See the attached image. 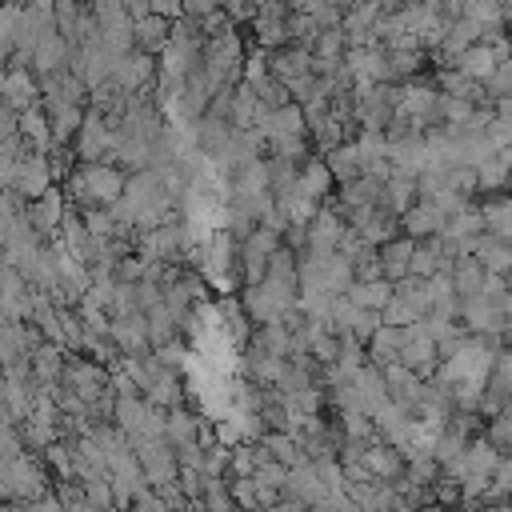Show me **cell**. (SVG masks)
Returning <instances> with one entry per match:
<instances>
[{"instance_id":"6da1fadb","label":"cell","mask_w":512,"mask_h":512,"mask_svg":"<svg viewBox=\"0 0 512 512\" xmlns=\"http://www.w3.org/2000/svg\"><path fill=\"white\" fill-rule=\"evenodd\" d=\"M112 144H116V124L100 112L88 108L76 140H72V152L80 164H112Z\"/></svg>"},{"instance_id":"7a4b0ae2","label":"cell","mask_w":512,"mask_h":512,"mask_svg":"<svg viewBox=\"0 0 512 512\" xmlns=\"http://www.w3.org/2000/svg\"><path fill=\"white\" fill-rule=\"evenodd\" d=\"M136 460H140V472L148 480V488H160V484H172L180 480V464H176V448L168 440H140L132 444Z\"/></svg>"},{"instance_id":"3957f363","label":"cell","mask_w":512,"mask_h":512,"mask_svg":"<svg viewBox=\"0 0 512 512\" xmlns=\"http://www.w3.org/2000/svg\"><path fill=\"white\" fill-rule=\"evenodd\" d=\"M68 196H64V188H48L40 200H32L28 204V212H24V220H28V228L44 240V244H52L56 236H60V224H64V216H68Z\"/></svg>"},{"instance_id":"277c9868","label":"cell","mask_w":512,"mask_h":512,"mask_svg":"<svg viewBox=\"0 0 512 512\" xmlns=\"http://www.w3.org/2000/svg\"><path fill=\"white\" fill-rule=\"evenodd\" d=\"M400 368H408V372H412V376H420V380H432V376H436V368H440V352H436V340L424 332V324L404 328Z\"/></svg>"},{"instance_id":"5b68a950","label":"cell","mask_w":512,"mask_h":512,"mask_svg":"<svg viewBox=\"0 0 512 512\" xmlns=\"http://www.w3.org/2000/svg\"><path fill=\"white\" fill-rule=\"evenodd\" d=\"M0 104L12 108L16 116L28 112V108H40V80L32 68H20V64H8L0 72Z\"/></svg>"},{"instance_id":"8992f818","label":"cell","mask_w":512,"mask_h":512,"mask_svg":"<svg viewBox=\"0 0 512 512\" xmlns=\"http://www.w3.org/2000/svg\"><path fill=\"white\" fill-rule=\"evenodd\" d=\"M156 76H160V68H156V60L144 56V52H128V56H120L116 68H112V84H116L120 92H128V96L152 92V88H156Z\"/></svg>"},{"instance_id":"52a82bcc","label":"cell","mask_w":512,"mask_h":512,"mask_svg":"<svg viewBox=\"0 0 512 512\" xmlns=\"http://www.w3.org/2000/svg\"><path fill=\"white\" fill-rule=\"evenodd\" d=\"M48 188H56V172H52V160L40 156V152H28L20 164H16V180H12V192L20 200H40Z\"/></svg>"},{"instance_id":"ba28073f","label":"cell","mask_w":512,"mask_h":512,"mask_svg":"<svg viewBox=\"0 0 512 512\" xmlns=\"http://www.w3.org/2000/svg\"><path fill=\"white\" fill-rule=\"evenodd\" d=\"M344 232H348L344 216L336 212L332 200H324V204L316 208V216L308 220V252H312V256H328V252H336L340 240H344Z\"/></svg>"},{"instance_id":"9c48e42d","label":"cell","mask_w":512,"mask_h":512,"mask_svg":"<svg viewBox=\"0 0 512 512\" xmlns=\"http://www.w3.org/2000/svg\"><path fill=\"white\" fill-rule=\"evenodd\" d=\"M360 468H364L368 480H380V484H400V480L408 476V460H404V452L392 448V444H384V440H376V444L364 448Z\"/></svg>"},{"instance_id":"30bf717a","label":"cell","mask_w":512,"mask_h":512,"mask_svg":"<svg viewBox=\"0 0 512 512\" xmlns=\"http://www.w3.org/2000/svg\"><path fill=\"white\" fill-rule=\"evenodd\" d=\"M268 76L280 80L284 88H292V84L316 76V72H312V48L288 44V48H280V52H268Z\"/></svg>"},{"instance_id":"8fae6325","label":"cell","mask_w":512,"mask_h":512,"mask_svg":"<svg viewBox=\"0 0 512 512\" xmlns=\"http://www.w3.org/2000/svg\"><path fill=\"white\" fill-rule=\"evenodd\" d=\"M108 340L116 344L120 356H148V352H152V344H148V316L136 312V316H120V320H112Z\"/></svg>"},{"instance_id":"7c38bea8","label":"cell","mask_w":512,"mask_h":512,"mask_svg":"<svg viewBox=\"0 0 512 512\" xmlns=\"http://www.w3.org/2000/svg\"><path fill=\"white\" fill-rule=\"evenodd\" d=\"M412 252H416V244L408 240V236H392L388 244H380L376 248V260H380V276L396 288V284H404L408 276H412Z\"/></svg>"},{"instance_id":"4fadbf2b","label":"cell","mask_w":512,"mask_h":512,"mask_svg":"<svg viewBox=\"0 0 512 512\" xmlns=\"http://www.w3.org/2000/svg\"><path fill=\"white\" fill-rule=\"evenodd\" d=\"M256 132L264 136V144H272V140H296V136H308L304 108H300V104H284V108L268 112V116L260 120V128H256Z\"/></svg>"},{"instance_id":"5bb4252c","label":"cell","mask_w":512,"mask_h":512,"mask_svg":"<svg viewBox=\"0 0 512 512\" xmlns=\"http://www.w3.org/2000/svg\"><path fill=\"white\" fill-rule=\"evenodd\" d=\"M476 208L484 216V232L512 244V192H492V196H476Z\"/></svg>"},{"instance_id":"9a60e30c","label":"cell","mask_w":512,"mask_h":512,"mask_svg":"<svg viewBox=\"0 0 512 512\" xmlns=\"http://www.w3.org/2000/svg\"><path fill=\"white\" fill-rule=\"evenodd\" d=\"M440 232H444V212H440L436 204H428V200H420L416 208H408V212L400 216V236H408L412 244L432 240V236H440Z\"/></svg>"},{"instance_id":"2e32d148","label":"cell","mask_w":512,"mask_h":512,"mask_svg":"<svg viewBox=\"0 0 512 512\" xmlns=\"http://www.w3.org/2000/svg\"><path fill=\"white\" fill-rule=\"evenodd\" d=\"M332 188H336V180H332L324 156H308V160L300 164L296 192H300L304 200H312V204H324V200H332Z\"/></svg>"},{"instance_id":"e0dca14e","label":"cell","mask_w":512,"mask_h":512,"mask_svg":"<svg viewBox=\"0 0 512 512\" xmlns=\"http://www.w3.org/2000/svg\"><path fill=\"white\" fill-rule=\"evenodd\" d=\"M40 108H44V116H48V128H52L56 148H60V144H72L76 132H80V124H84V116H88L84 104H44V100H40Z\"/></svg>"},{"instance_id":"ac0fdd59","label":"cell","mask_w":512,"mask_h":512,"mask_svg":"<svg viewBox=\"0 0 512 512\" xmlns=\"http://www.w3.org/2000/svg\"><path fill=\"white\" fill-rule=\"evenodd\" d=\"M468 252L484 264V272H488V276H504V280L512 276V244H504V240H496V236H488V232H484L480 240H472V244H468Z\"/></svg>"},{"instance_id":"d6986e66","label":"cell","mask_w":512,"mask_h":512,"mask_svg":"<svg viewBox=\"0 0 512 512\" xmlns=\"http://www.w3.org/2000/svg\"><path fill=\"white\" fill-rule=\"evenodd\" d=\"M16 132H20V140H24L32 152H40V156H52V152H56V140H52V128H48L44 108H28V112H20Z\"/></svg>"},{"instance_id":"ffe728a7","label":"cell","mask_w":512,"mask_h":512,"mask_svg":"<svg viewBox=\"0 0 512 512\" xmlns=\"http://www.w3.org/2000/svg\"><path fill=\"white\" fill-rule=\"evenodd\" d=\"M448 280H452V292H456L460 300H472V296H480V292H484L488 272H484V264H480V260L468 252V256H460V260L452 264Z\"/></svg>"},{"instance_id":"44dd1931","label":"cell","mask_w":512,"mask_h":512,"mask_svg":"<svg viewBox=\"0 0 512 512\" xmlns=\"http://www.w3.org/2000/svg\"><path fill=\"white\" fill-rule=\"evenodd\" d=\"M400 344H404V328H388V324H380V332L364 344V352H368V364L372 368H392V364H400Z\"/></svg>"},{"instance_id":"7402d4cb","label":"cell","mask_w":512,"mask_h":512,"mask_svg":"<svg viewBox=\"0 0 512 512\" xmlns=\"http://www.w3.org/2000/svg\"><path fill=\"white\" fill-rule=\"evenodd\" d=\"M392 296H396V288H392L388 280H372V284H356V280H352V288L344 292V300H348L352 308H360V312H376V316L392 304Z\"/></svg>"},{"instance_id":"603a6c76","label":"cell","mask_w":512,"mask_h":512,"mask_svg":"<svg viewBox=\"0 0 512 512\" xmlns=\"http://www.w3.org/2000/svg\"><path fill=\"white\" fill-rule=\"evenodd\" d=\"M132 36H136V52H144V56L160 60V52H164V48H168V40H172V24H168V20H160V16H148V20L132 24Z\"/></svg>"},{"instance_id":"cb8c5ba5","label":"cell","mask_w":512,"mask_h":512,"mask_svg":"<svg viewBox=\"0 0 512 512\" xmlns=\"http://www.w3.org/2000/svg\"><path fill=\"white\" fill-rule=\"evenodd\" d=\"M496 64H500V56L492 52V44H472L452 68L460 72V76H468V80H476V84H488L492 80V72H496Z\"/></svg>"},{"instance_id":"d4e9b609","label":"cell","mask_w":512,"mask_h":512,"mask_svg":"<svg viewBox=\"0 0 512 512\" xmlns=\"http://www.w3.org/2000/svg\"><path fill=\"white\" fill-rule=\"evenodd\" d=\"M324 164H328L336 188H344V184H352V180L364 176V160H360V148H356V144H340L336 152L324 156Z\"/></svg>"},{"instance_id":"484cf974","label":"cell","mask_w":512,"mask_h":512,"mask_svg":"<svg viewBox=\"0 0 512 512\" xmlns=\"http://www.w3.org/2000/svg\"><path fill=\"white\" fill-rule=\"evenodd\" d=\"M260 444H264V452H268L276 464H284L288 472L304 464V448H300V440H296V436H284V432H264V436H260Z\"/></svg>"},{"instance_id":"4316f807","label":"cell","mask_w":512,"mask_h":512,"mask_svg":"<svg viewBox=\"0 0 512 512\" xmlns=\"http://www.w3.org/2000/svg\"><path fill=\"white\" fill-rule=\"evenodd\" d=\"M348 56V36L344 28H324L316 40H312V60L316 64H344Z\"/></svg>"},{"instance_id":"83f0119b","label":"cell","mask_w":512,"mask_h":512,"mask_svg":"<svg viewBox=\"0 0 512 512\" xmlns=\"http://www.w3.org/2000/svg\"><path fill=\"white\" fill-rule=\"evenodd\" d=\"M484 92H488V100H492V104H500V100H508V96H512V56L496 64V72H492V80L484 84Z\"/></svg>"},{"instance_id":"f1b7e54d","label":"cell","mask_w":512,"mask_h":512,"mask_svg":"<svg viewBox=\"0 0 512 512\" xmlns=\"http://www.w3.org/2000/svg\"><path fill=\"white\" fill-rule=\"evenodd\" d=\"M80 488H84L88 508H116V504H112V480H108V476L88 480V484H80Z\"/></svg>"},{"instance_id":"f546056e","label":"cell","mask_w":512,"mask_h":512,"mask_svg":"<svg viewBox=\"0 0 512 512\" xmlns=\"http://www.w3.org/2000/svg\"><path fill=\"white\" fill-rule=\"evenodd\" d=\"M16 28H20V8H0V48L8 56L16 52Z\"/></svg>"},{"instance_id":"4dcf8cb0","label":"cell","mask_w":512,"mask_h":512,"mask_svg":"<svg viewBox=\"0 0 512 512\" xmlns=\"http://www.w3.org/2000/svg\"><path fill=\"white\" fill-rule=\"evenodd\" d=\"M128 512H172V508L156 496V488H144V492L132 500V508H128Z\"/></svg>"},{"instance_id":"1f68e13d","label":"cell","mask_w":512,"mask_h":512,"mask_svg":"<svg viewBox=\"0 0 512 512\" xmlns=\"http://www.w3.org/2000/svg\"><path fill=\"white\" fill-rule=\"evenodd\" d=\"M24 512H64V504H60V496L56 492H48V496H40V500H32V504H20Z\"/></svg>"},{"instance_id":"d6a6232c","label":"cell","mask_w":512,"mask_h":512,"mask_svg":"<svg viewBox=\"0 0 512 512\" xmlns=\"http://www.w3.org/2000/svg\"><path fill=\"white\" fill-rule=\"evenodd\" d=\"M16 120H20V116H16L12 108L0 104V144H8L12 136H20V132H16Z\"/></svg>"},{"instance_id":"836d02e7","label":"cell","mask_w":512,"mask_h":512,"mask_svg":"<svg viewBox=\"0 0 512 512\" xmlns=\"http://www.w3.org/2000/svg\"><path fill=\"white\" fill-rule=\"evenodd\" d=\"M268 512H308V508H304V504H296V500H288V496H284V500H276V504H272V508H268Z\"/></svg>"},{"instance_id":"e575fe53","label":"cell","mask_w":512,"mask_h":512,"mask_svg":"<svg viewBox=\"0 0 512 512\" xmlns=\"http://www.w3.org/2000/svg\"><path fill=\"white\" fill-rule=\"evenodd\" d=\"M0 280H4V260H0Z\"/></svg>"}]
</instances>
